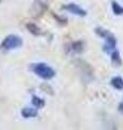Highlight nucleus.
<instances>
[{
    "mask_svg": "<svg viewBox=\"0 0 123 130\" xmlns=\"http://www.w3.org/2000/svg\"><path fill=\"white\" fill-rule=\"evenodd\" d=\"M32 71L43 79H51L52 77H54V75H55V72L53 71V68L48 66V65L44 63L35 64L34 66H32Z\"/></svg>",
    "mask_w": 123,
    "mask_h": 130,
    "instance_id": "obj_1",
    "label": "nucleus"
},
{
    "mask_svg": "<svg viewBox=\"0 0 123 130\" xmlns=\"http://www.w3.org/2000/svg\"><path fill=\"white\" fill-rule=\"evenodd\" d=\"M22 46V40L19 37L14 35H10L2 41V48L6 50H11V49H16Z\"/></svg>",
    "mask_w": 123,
    "mask_h": 130,
    "instance_id": "obj_2",
    "label": "nucleus"
},
{
    "mask_svg": "<svg viewBox=\"0 0 123 130\" xmlns=\"http://www.w3.org/2000/svg\"><path fill=\"white\" fill-rule=\"evenodd\" d=\"M64 9L68 10L69 12H71V13L76 14V15H79V16H84L85 15V11L82 10L79 6L75 5V3H69L68 6H65Z\"/></svg>",
    "mask_w": 123,
    "mask_h": 130,
    "instance_id": "obj_3",
    "label": "nucleus"
},
{
    "mask_svg": "<svg viewBox=\"0 0 123 130\" xmlns=\"http://www.w3.org/2000/svg\"><path fill=\"white\" fill-rule=\"evenodd\" d=\"M22 115L25 117V118H30V117H36L38 115V112H37L36 108L25 107V108L22 109Z\"/></svg>",
    "mask_w": 123,
    "mask_h": 130,
    "instance_id": "obj_4",
    "label": "nucleus"
},
{
    "mask_svg": "<svg viewBox=\"0 0 123 130\" xmlns=\"http://www.w3.org/2000/svg\"><path fill=\"white\" fill-rule=\"evenodd\" d=\"M111 85L116 89H118V90H122L123 89V79L121 77H113L111 79Z\"/></svg>",
    "mask_w": 123,
    "mask_h": 130,
    "instance_id": "obj_5",
    "label": "nucleus"
},
{
    "mask_svg": "<svg viewBox=\"0 0 123 130\" xmlns=\"http://www.w3.org/2000/svg\"><path fill=\"white\" fill-rule=\"evenodd\" d=\"M32 104H34V106H36L37 108H41L44 106V101L38 96H34L32 98Z\"/></svg>",
    "mask_w": 123,
    "mask_h": 130,
    "instance_id": "obj_6",
    "label": "nucleus"
},
{
    "mask_svg": "<svg viewBox=\"0 0 123 130\" xmlns=\"http://www.w3.org/2000/svg\"><path fill=\"white\" fill-rule=\"evenodd\" d=\"M112 11H113V13L117 15L123 14V8L117 2H112Z\"/></svg>",
    "mask_w": 123,
    "mask_h": 130,
    "instance_id": "obj_7",
    "label": "nucleus"
},
{
    "mask_svg": "<svg viewBox=\"0 0 123 130\" xmlns=\"http://www.w3.org/2000/svg\"><path fill=\"white\" fill-rule=\"evenodd\" d=\"M27 28L29 29L30 32H32L34 35H39L40 34V28L38 26H36L35 24H28Z\"/></svg>",
    "mask_w": 123,
    "mask_h": 130,
    "instance_id": "obj_8",
    "label": "nucleus"
},
{
    "mask_svg": "<svg viewBox=\"0 0 123 130\" xmlns=\"http://www.w3.org/2000/svg\"><path fill=\"white\" fill-rule=\"evenodd\" d=\"M111 58H112V61L113 62H119L120 63V58H119V53L118 52H113V53L111 54Z\"/></svg>",
    "mask_w": 123,
    "mask_h": 130,
    "instance_id": "obj_9",
    "label": "nucleus"
},
{
    "mask_svg": "<svg viewBox=\"0 0 123 130\" xmlns=\"http://www.w3.org/2000/svg\"><path fill=\"white\" fill-rule=\"evenodd\" d=\"M119 107H120V111H122V113H123V103H121L119 105Z\"/></svg>",
    "mask_w": 123,
    "mask_h": 130,
    "instance_id": "obj_10",
    "label": "nucleus"
},
{
    "mask_svg": "<svg viewBox=\"0 0 123 130\" xmlns=\"http://www.w3.org/2000/svg\"><path fill=\"white\" fill-rule=\"evenodd\" d=\"M0 2H1V0H0Z\"/></svg>",
    "mask_w": 123,
    "mask_h": 130,
    "instance_id": "obj_11",
    "label": "nucleus"
}]
</instances>
